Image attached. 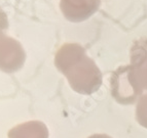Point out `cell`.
<instances>
[{"instance_id":"obj_1","label":"cell","mask_w":147,"mask_h":138,"mask_svg":"<svg viewBox=\"0 0 147 138\" xmlns=\"http://www.w3.org/2000/svg\"><path fill=\"white\" fill-rule=\"evenodd\" d=\"M55 65L77 93L90 95L100 88L102 83L100 70L80 44H63L55 56Z\"/></svg>"},{"instance_id":"obj_2","label":"cell","mask_w":147,"mask_h":138,"mask_svg":"<svg viewBox=\"0 0 147 138\" xmlns=\"http://www.w3.org/2000/svg\"><path fill=\"white\" fill-rule=\"evenodd\" d=\"M26 52L22 44L15 38L0 33V70L4 73H16L23 68Z\"/></svg>"},{"instance_id":"obj_3","label":"cell","mask_w":147,"mask_h":138,"mask_svg":"<svg viewBox=\"0 0 147 138\" xmlns=\"http://www.w3.org/2000/svg\"><path fill=\"white\" fill-rule=\"evenodd\" d=\"M100 2L101 0H61L60 8L69 22L80 23L86 21L98 10Z\"/></svg>"},{"instance_id":"obj_4","label":"cell","mask_w":147,"mask_h":138,"mask_svg":"<svg viewBox=\"0 0 147 138\" xmlns=\"http://www.w3.org/2000/svg\"><path fill=\"white\" fill-rule=\"evenodd\" d=\"M8 138H49V129L40 121H29L11 128Z\"/></svg>"},{"instance_id":"obj_5","label":"cell","mask_w":147,"mask_h":138,"mask_svg":"<svg viewBox=\"0 0 147 138\" xmlns=\"http://www.w3.org/2000/svg\"><path fill=\"white\" fill-rule=\"evenodd\" d=\"M8 27L7 17L2 10L0 9V33H3L4 30H6Z\"/></svg>"},{"instance_id":"obj_6","label":"cell","mask_w":147,"mask_h":138,"mask_svg":"<svg viewBox=\"0 0 147 138\" xmlns=\"http://www.w3.org/2000/svg\"><path fill=\"white\" fill-rule=\"evenodd\" d=\"M88 138H111V137L105 135V134H94V135L90 136V137H88Z\"/></svg>"}]
</instances>
